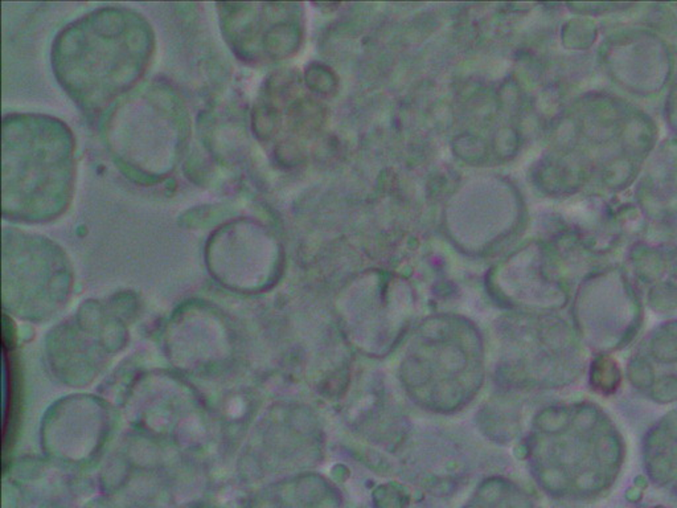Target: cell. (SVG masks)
Listing matches in <instances>:
<instances>
[{"label": "cell", "mask_w": 677, "mask_h": 508, "mask_svg": "<svg viewBox=\"0 0 677 508\" xmlns=\"http://www.w3.org/2000/svg\"><path fill=\"white\" fill-rule=\"evenodd\" d=\"M154 47L145 17L129 8L105 7L60 31L52 45V69L79 108L100 113L139 82Z\"/></svg>", "instance_id": "cell-1"}, {"label": "cell", "mask_w": 677, "mask_h": 508, "mask_svg": "<svg viewBox=\"0 0 677 508\" xmlns=\"http://www.w3.org/2000/svg\"><path fill=\"white\" fill-rule=\"evenodd\" d=\"M74 140L62 120L42 114L3 120L2 209L5 219L48 223L62 216L74 187Z\"/></svg>", "instance_id": "cell-2"}, {"label": "cell", "mask_w": 677, "mask_h": 508, "mask_svg": "<svg viewBox=\"0 0 677 508\" xmlns=\"http://www.w3.org/2000/svg\"><path fill=\"white\" fill-rule=\"evenodd\" d=\"M128 96L106 123L109 150L138 182H157L182 158L189 137L188 111L163 84H148Z\"/></svg>", "instance_id": "cell-3"}, {"label": "cell", "mask_w": 677, "mask_h": 508, "mask_svg": "<svg viewBox=\"0 0 677 508\" xmlns=\"http://www.w3.org/2000/svg\"><path fill=\"white\" fill-rule=\"evenodd\" d=\"M72 273L64 252L28 232H3V295L5 309L28 320H44L65 305Z\"/></svg>", "instance_id": "cell-4"}, {"label": "cell", "mask_w": 677, "mask_h": 508, "mask_svg": "<svg viewBox=\"0 0 677 508\" xmlns=\"http://www.w3.org/2000/svg\"><path fill=\"white\" fill-rule=\"evenodd\" d=\"M274 244L257 221H228L206 243V266L225 288L248 294L258 292L268 285L274 272Z\"/></svg>", "instance_id": "cell-5"}]
</instances>
